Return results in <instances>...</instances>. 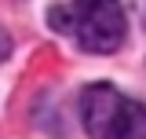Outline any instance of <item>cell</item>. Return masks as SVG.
I'll list each match as a JSON object with an SVG mask.
<instances>
[{
  "instance_id": "obj_3",
  "label": "cell",
  "mask_w": 146,
  "mask_h": 139,
  "mask_svg": "<svg viewBox=\"0 0 146 139\" xmlns=\"http://www.w3.org/2000/svg\"><path fill=\"white\" fill-rule=\"evenodd\" d=\"M11 55V37H7V29H0V62Z\"/></svg>"
},
{
  "instance_id": "obj_1",
  "label": "cell",
  "mask_w": 146,
  "mask_h": 139,
  "mask_svg": "<svg viewBox=\"0 0 146 139\" xmlns=\"http://www.w3.org/2000/svg\"><path fill=\"white\" fill-rule=\"evenodd\" d=\"M51 26L70 33L84 51L110 55L124 44V11L121 0H70L51 7Z\"/></svg>"
},
{
  "instance_id": "obj_2",
  "label": "cell",
  "mask_w": 146,
  "mask_h": 139,
  "mask_svg": "<svg viewBox=\"0 0 146 139\" xmlns=\"http://www.w3.org/2000/svg\"><path fill=\"white\" fill-rule=\"evenodd\" d=\"M80 121L95 139H146V106L124 99L113 84L80 92Z\"/></svg>"
}]
</instances>
